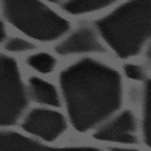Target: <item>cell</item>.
<instances>
[{
  "instance_id": "1",
  "label": "cell",
  "mask_w": 151,
  "mask_h": 151,
  "mask_svg": "<svg viewBox=\"0 0 151 151\" xmlns=\"http://www.w3.org/2000/svg\"><path fill=\"white\" fill-rule=\"evenodd\" d=\"M27 64L33 68H36L38 71L41 73H50L55 67V59L52 56H48L47 53H42V55H36V56H32L27 59Z\"/></svg>"
},
{
  "instance_id": "2",
  "label": "cell",
  "mask_w": 151,
  "mask_h": 151,
  "mask_svg": "<svg viewBox=\"0 0 151 151\" xmlns=\"http://www.w3.org/2000/svg\"><path fill=\"white\" fill-rule=\"evenodd\" d=\"M5 48L9 50V52H26V50L33 48V44L23 41L20 38H11L9 41L5 42Z\"/></svg>"
},
{
  "instance_id": "3",
  "label": "cell",
  "mask_w": 151,
  "mask_h": 151,
  "mask_svg": "<svg viewBox=\"0 0 151 151\" xmlns=\"http://www.w3.org/2000/svg\"><path fill=\"white\" fill-rule=\"evenodd\" d=\"M125 71H127V74L130 76V77H134V79H141L142 76H139V74H136L137 71H141L139 68H134V67H125Z\"/></svg>"
},
{
  "instance_id": "4",
  "label": "cell",
  "mask_w": 151,
  "mask_h": 151,
  "mask_svg": "<svg viewBox=\"0 0 151 151\" xmlns=\"http://www.w3.org/2000/svg\"><path fill=\"white\" fill-rule=\"evenodd\" d=\"M50 2H56V0H50Z\"/></svg>"
}]
</instances>
